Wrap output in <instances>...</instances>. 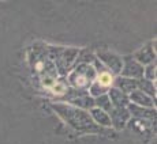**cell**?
Masks as SVG:
<instances>
[{
  "mask_svg": "<svg viewBox=\"0 0 157 144\" xmlns=\"http://www.w3.org/2000/svg\"><path fill=\"white\" fill-rule=\"evenodd\" d=\"M98 59L100 63L107 68L111 74H119L123 67V60L119 56L113 55L109 52H98Z\"/></svg>",
  "mask_w": 157,
  "mask_h": 144,
  "instance_id": "obj_4",
  "label": "cell"
},
{
  "mask_svg": "<svg viewBox=\"0 0 157 144\" xmlns=\"http://www.w3.org/2000/svg\"><path fill=\"white\" fill-rule=\"evenodd\" d=\"M96 79V71L93 67H90L89 64H82L72 71L70 75V82L75 88L85 90L89 86H92V83Z\"/></svg>",
  "mask_w": 157,
  "mask_h": 144,
  "instance_id": "obj_2",
  "label": "cell"
},
{
  "mask_svg": "<svg viewBox=\"0 0 157 144\" xmlns=\"http://www.w3.org/2000/svg\"><path fill=\"white\" fill-rule=\"evenodd\" d=\"M107 95H108V98H109L112 106H115V107H126V106H128V103H130L127 95H126L124 92H122L120 90L115 88V87L108 90Z\"/></svg>",
  "mask_w": 157,
  "mask_h": 144,
  "instance_id": "obj_8",
  "label": "cell"
},
{
  "mask_svg": "<svg viewBox=\"0 0 157 144\" xmlns=\"http://www.w3.org/2000/svg\"><path fill=\"white\" fill-rule=\"evenodd\" d=\"M144 76L146 80L149 82H156V61L149 64L146 68L144 70Z\"/></svg>",
  "mask_w": 157,
  "mask_h": 144,
  "instance_id": "obj_16",
  "label": "cell"
},
{
  "mask_svg": "<svg viewBox=\"0 0 157 144\" xmlns=\"http://www.w3.org/2000/svg\"><path fill=\"white\" fill-rule=\"evenodd\" d=\"M124 64L122 67V76L128 77V79L134 80H141L144 79V67L138 61H135L134 57H126Z\"/></svg>",
  "mask_w": 157,
  "mask_h": 144,
  "instance_id": "obj_3",
  "label": "cell"
},
{
  "mask_svg": "<svg viewBox=\"0 0 157 144\" xmlns=\"http://www.w3.org/2000/svg\"><path fill=\"white\" fill-rule=\"evenodd\" d=\"M113 83H115V88L120 90L122 92H124V94L127 95L128 92L131 94L132 91H135V90H137V83H138V80L119 76L117 79L113 80Z\"/></svg>",
  "mask_w": 157,
  "mask_h": 144,
  "instance_id": "obj_10",
  "label": "cell"
},
{
  "mask_svg": "<svg viewBox=\"0 0 157 144\" xmlns=\"http://www.w3.org/2000/svg\"><path fill=\"white\" fill-rule=\"evenodd\" d=\"M128 113L130 116H135L137 118L141 120H152L156 118V112L153 109H147V107H141L137 105L128 103Z\"/></svg>",
  "mask_w": 157,
  "mask_h": 144,
  "instance_id": "obj_9",
  "label": "cell"
},
{
  "mask_svg": "<svg viewBox=\"0 0 157 144\" xmlns=\"http://www.w3.org/2000/svg\"><path fill=\"white\" fill-rule=\"evenodd\" d=\"M128 101L132 102V105H137L141 107H147V109H153V106H156V102L153 98H150L149 95L144 94L140 90H135L130 94Z\"/></svg>",
  "mask_w": 157,
  "mask_h": 144,
  "instance_id": "obj_7",
  "label": "cell"
},
{
  "mask_svg": "<svg viewBox=\"0 0 157 144\" xmlns=\"http://www.w3.org/2000/svg\"><path fill=\"white\" fill-rule=\"evenodd\" d=\"M53 109L59 113L66 121L78 131H96V127L93 125L92 117L83 110L78 107L66 106V105H53Z\"/></svg>",
  "mask_w": 157,
  "mask_h": 144,
  "instance_id": "obj_1",
  "label": "cell"
},
{
  "mask_svg": "<svg viewBox=\"0 0 157 144\" xmlns=\"http://www.w3.org/2000/svg\"><path fill=\"white\" fill-rule=\"evenodd\" d=\"M108 90H109V88H105V87H102V86L98 85V83L93 82L92 86H90V95H92V97H96V98L101 97V95L107 94Z\"/></svg>",
  "mask_w": 157,
  "mask_h": 144,
  "instance_id": "obj_15",
  "label": "cell"
},
{
  "mask_svg": "<svg viewBox=\"0 0 157 144\" xmlns=\"http://www.w3.org/2000/svg\"><path fill=\"white\" fill-rule=\"evenodd\" d=\"M70 101L71 103H74L75 106L81 107V109H93L94 107V99L85 94H81L78 97H72L70 98Z\"/></svg>",
  "mask_w": 157,
  "mask_h": 144,
  "instance_id": "obj_12",
  "label": "cell"
},
{
  "mask_svg": "<svg viewBox=\"0 0 157 144\" xmlns=\"http://www.w3.org/2000/svg\"><path fill=\"white\" fill-rule=\"evenodd\" d=\"M90 117L97 122L100 127H111V118L109 114L104 110L98 109V107H93L90 109Z\"/></svg>",
  "mask_w": 157,
  "mask_h": 144,
  "instance_id": "obj_11",
  "label": "cell"
},
{
  "mask_svg": "<svg viewBox=\"0 0 157 144\" xmlns=\"http://www.w3.org/2000/svg\"><path fill=\"white\" fill-rule=\"evenodd\" d=\"M109 113H111L109 116L111 125H113L117 129H122L130 118V113L126 107H113Z\"/></svg>",
  "mask_w": 157,
  "mask_h": 144,
  "instance_id": "obj_6",
  "label": "cell"
},
{
  "mask_svg": "<svg viewBox=\"0 0 157 144\" xmlns=\"http://www.w3.org/2000/svg\"><path fill=\"white\" fill-rule=\"evenodd\" d=\"M94 107H98V109L104 110V112H107V113H109L111 110L113 109L112 103H111V101H109V98H108L107 94L96 98L94 99Z\"/></svg>",
  "mask_w": 157,
  "mask_h": 144,
  "instance_id": "obj_14",
  "label": "cell"
},
{
  "mask_svg": "<svg viewBox=\"0 0 157 144\" xmlns=\"http://www.w3.org/2000/svg\"><path fill=\"white\" fill-rule=\"evenodd\" d=\"M137 90H140L144 94L153 98V97H156V82H149L146 79H141L137 83Z\"/></svg>",
  "mask_w": 157,
  "mask_h": 144,
  "instance_id": "obj_13",
  "label": "cell"
},
{
  "mask_svg": "<svg viewBox=\"0 0 157 144\" xmlns=\"http://www.w3.org/2000/svg\"><path fill=\"white\" fill-rule=\"evenodd\" d=\"M152 45L153 46L146 45V46H144L142 49L137 50L134 55V60L140 63L142 67L144 65H149V64H152V63L156 61V40Z\"/></svg>",
  "mask_w": 157,
  "mask_h": 144,
  "instance_id": "obj_5",
  "label": "cell"
}]
</instances>
